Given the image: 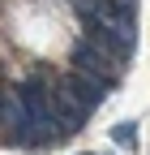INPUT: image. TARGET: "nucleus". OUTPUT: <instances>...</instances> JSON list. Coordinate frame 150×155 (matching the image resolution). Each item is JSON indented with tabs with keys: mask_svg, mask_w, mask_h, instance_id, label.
<instances>
[{
	"mask_svg": "<svg viewBox=\"0 0 150 155\" xmlns=\"http://www.w3.org/2000/svg\"><path fill=\"white\" fill-rule=\"evenodd\" d=\"M73 69H77L82 78H90L95 86H103V91H111L116 86V78H120V69H116V56L111 52H103L99 43H77V52H73Z\"/></svg>",
	"mask_w": 150,
	"mask_h": 155,
	"instance_id": "obj_1",
	"label": "nucleus"
},
{
	"mask_svg": "<svg viewBox=\"0 0 150 155\" xmlns=\"http://www.w3.org/2000/svg\"><path fill=\"white\" fill-rule=\"evenodd\" d=\"M0 142H34V129H30V116H26L17 86L0 95Z\"/></svg>",
	"mask_w": 150,
	"mask_h": 155,
	"instance_id": "obj_2",
	"label": "nucleus"
},
{
	"mask_svg": "<svg viewBox=\"0 0 150 155\" xmlns=\"http://www.w3.org/2000/svg\"><path fill=\"white\" fill-rule=\"evenodd\" d=\"M111 138H116L120 147H133V138H137V125H133V121H120L116 129H111Z\"/></svg>",
	"mask_w": 150,
	"mask_h": 155,
	"instance_id": "obj_3",
	"label": "nucleus"
}]
</instances>
